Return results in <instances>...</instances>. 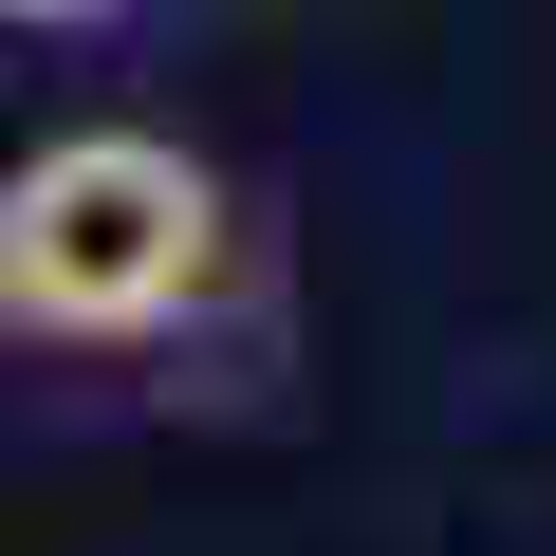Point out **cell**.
I'll return each instance as SVG.
<instances>
[{
	"label": "cell",
	"instance_id": "cell-1",
	"mask_svg": "<svg viewBox=\"0 0 556 556\" xmlns=\"http://www.w3.org/2000/svg\"><path fill=\"white\" fill-rule=\"evenodd\" d=\"M223 167L167 149V130H56L0 167V334H56V353H130V334H186L223 298Z\"/></svg>",
	"mask_w": 556,
	"mask_h": 556
},
{
	"label": "cell",
	"instance_id": "cell-2",
	"mask_svg": "<svg viewBox=\"0 0 556 556\" xmlns=\"http://www.w3.org/2000/svg\"><path fill=\"white\" fill-rule=\"evenodd\" d=\"M20 38H75V20H130V0H0Z\"/></svg>",
	"mask_w": 556,
	"mask_h": 556
}]
</instances>
